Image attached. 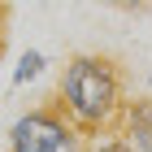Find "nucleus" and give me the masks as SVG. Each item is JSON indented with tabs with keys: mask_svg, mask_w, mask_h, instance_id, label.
<instances>
[{
	"mask_svg": "<svg viewBox=\"0 0 152 152\" xmlns=\"http://www.w3.org/2000/svg\"><path fill=\"white\" fill-rule=\"evenodd\" d=\"M61 113L78 130H104L122 113V74L109 57L78 52L61 74Z\"/></svg>",
	"mask_w": 152,
	"mask_h": 152,
	"instance_id": "f257e3e1",
	"label": "nucleus"
},
{
	"mask_svg": "<svg viewBox=\"0 0 152 152\" xmlns=\"http://www.w3.org/2000/svg\"><path fill=\"white\" fill-rule=\"evenodd\" d=\"M9 152H83V135L61 109H31L9 126Z\"/></svg>",
	"mask_w": 152,
	"mask_h": 152,
	"instance_id": "f03ea898",
	"label": "nucleus"
},
{
	"mask_svg": "<svg viewBox=\"0 0 152 152\" xmlns=\"http://www.w3.org/2000/svg\"><path fill=\"white\" fill-rule=\"evenodd\" d=\"M122 139L135 152H152V100H130L122 109Z\"/></svg>",
	"mask_w": 152,
	"mask_h": 152,
	"instance_id": "7ed1b4c3",
	"label": "nucleus"
},
{
	"mask_svg": "<svg viewBox=\"0 0 152 152\" xmlns=\"http://www.w3.org/2000/svg\"><path fill=\"white\" fill-rule=\"evenodd\" d=\"M44 70H48V57L39 52V48H26L22 57H18V65H13V87H26V83H35Z\"/></svg>",
	"mask_w": 152,
	"mask_h": 152,
	"instance_id": "20e7f679",
	"label": "nucleus"
},
{
	"mask_svg": "<svg viewBox=\"0 0 152 152\" xmlns=\"http://www.w3.org/2000/svg\"><path fill=\"white\" fill-rule=\"evenodd\" d=\"M100 4H109V9H122V13H143V9H148L143 0H100Z\"/></svg>",
	"mask_w": 152,
	"mask_h": 152,
	"instance_id": "39448f33",
	"label": "nucleus"
},
{
	"mask_svg": "<svg viewBox=\"0 0 152 152\" xmlns=\"http://www.w3.org/2000/svg\"><path fill=\"white\" fill-rule=\"evenodd\" d=\"M91 152H135V148H130L126 139H100V143H96Z\"/></svg>",
	"mask_w": 152,
	"mask_h": 152,
	"instance_id": "423d86ee",
	"label": "nucleus"
},
{
	"mask_svg": "<svg viewBox=\"0 0 152 152\" xmlns=\"http://www.w3.org/2000/svg\"><path fill=\"white\" fill-rule=\"evenodd\" d=\"M143 4H148V9H152V0H143Z\"/></svg>",
	"mask_w": 152,
	"mask_h": 152,
	"instance_id": "0eeeda50",
	"label": "nucleus"
}]
</instances>
